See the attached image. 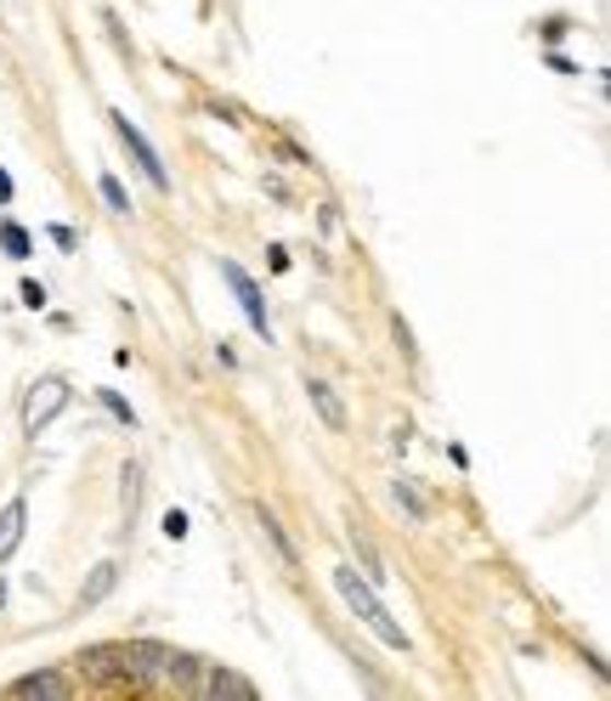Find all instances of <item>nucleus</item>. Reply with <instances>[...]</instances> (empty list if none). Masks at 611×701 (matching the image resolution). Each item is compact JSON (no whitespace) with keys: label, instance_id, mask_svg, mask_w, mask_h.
<instances>
[{"label":"nucleus","instance_id":"obj_1","mask_svg":"<svg viewBox=\"0 0 611 701\" xmlns=\"http://www.w3.org/2000/svg\"><path fill=\"white\" fill-rule=\"evenodd\" d=\"M334 588H339V599H346V606H351V617L362 622V628H373V633H380V640L391 645V651H407V633H402V622L380 606V594H373L357 572H351V565H339V572H334Z\"/></svg>","mask_w":611,"mask_h":701},{"label":"nucleus","instance_id":"obj_2","mask_svg":"<svg viewBox=\"0 0 611 701\" xmlns=\"http://www.w3.org/2000/svg\"><path fill=\"white\" fill-rule=\"evenodd\" d=\"M108 119H114V137L125 142L130 164H136V171L148 176V187H153V192H170V171H164V159H159V148H153V142H148L142 130H136V125H130V114H119V108H114Z\"/></svg>","mask_w":611,"mask_h":701},{"label":"nucleus","instance_id":"obj_3","mask_svg":"<svg viewBox=\"0 0 611 701\" xmlns=\"http://www.w3.org/2000/svg\"><path fill=\"white\" fill-rule=\"evenodd\" d=\"M68 408V385L51 374V379H34L28 385V396H23V430H28V436H41V430L57 419Z\"/></svg>","mask_w":611,"mask_h":701},{"label":"nucleus","instance_id":"obj_4","mask_svg":"<svg viewBox=\"0 0 611 701\" xmlns=\"http://www.w3.org/2000/svg\"><path fill=\"white\" fill-rule=\"evenodd\" d=\"M221 278L232 283V294H238V312L250 317V328L261 334V340H272V317H266V300H261V289H255V278L244 272L238 260H221Z\"/></svg>","mask_w":611,"mask_h":701},{"label":"nucleus","instance_id":"obj_5","mask_svg":"<svg viewBox=\"0 0 611 701\" xmlns=\"http://www.w3.org/2000/svg\"><path fill=\"white\" fill-rule=\"evenodd\" d=\"M119 656H125V674H130V685H148V679H159V674H164V662H170V645H153V640H130Z\"/></svg>","mask_w":611,"mask_h":701},{"label":"nucleus","instance_id":"obj_6","mask_svg":"<svg viewBox=\"0 0 611 701\" xmlns=\"http://www.w3.org/2000/svg\"><path fill=\"white\" fill-rule=\"evenodd\" d=\"M23 521H28V504H23V498H12V504L0 510V560L18 554V544H23Z\"/></svg>","mask_w":611,"mask_h":701},{"label":"nucleus","instance_id":"obj_7","mask_svg":"<svg viewBox=\"0 0 611 701\" xmlns=\"http://www.w3.org/2000/svg\"><path fill=\"white\" fill-rule=\"evenodd\" d=\"M74 685H68L57 667H41V674H23V679H12V696H68Z\"/></svg>","mask_w":611,"mask_h":701},{"label":"nucleus","instance_id":"obj_8","mask_svg":"<svg viewBox=\"0 0 611 701\" xmlns=\"http://www.w3.org/2000/svg\"><path fill=\"white\" fill-rule=\"evenodd\" d=\"M114 583H119V565L114 560H102L96 572H91V583L80 588V611H91V606H102V599L114 594Z\"/></svg>","mask_w":611,"mask_h":701},{"label":"nucleus","instance_id":"obj_9","mask_svg":"<svg viewBox=\"0 0 611 701\" xmlns=\"http://www.w3.org/2000/svg\"><path fill=\"white\" fill-rule=\"evenodd\" d=\"M351 554L362 560V583H368V588H380V583L391 577V572H385V560H380V549H373L357 526H351Z\"/></svg>","mask_w":611,"mask_h":701},{"label":"nucleus","instance_id":"obj_10","mask_svg":"<svg viewBox=\"0 0 611 701\" xmlns=\"http://www.w3.org/2000/svg\"><path fill=\"white\" fill-rule=\"evenodd\" d=\"M306 396H312V408L323 413V424H328V430H346V408H339V396H334L323 379H306Z\"/></svg>","mask_w":611,"mask_h":701},{"label":"nucleus","instance_id":"obj_11","mask_svg":"<svg viewBox=\"0 0 611 701\" xmlns=\"http://www.w3.org/2000/svg\"><path fill=\"white\" fill-rule=\"evenodd\" d=\"M204 690H210V696H255V685L244 679V674H232V667H210V679H204Z\"/></svg>","mask_w":611,"mask_h":701},{"label":"nucleus","instance_id":"obj_12","mask_svg":"<svg viewBox=\"0 0 611 701\" xmlns=\"http://www.w3.org/2000/svg\"><path fill=\"white\" fill-rule=\"evenodd\" d=\"M255 521H261V531H266V538H272V544H278V554H284V565H295L300 554H295V544H289V531L278 526V515H272V510H255Z\"/></svg>","mask_w":611,"mask_h":701},{"label":"nucleus","instance_id":"obj_13","mask_svg":"<svg viewBox=\"0 0 611 701\" xmlns=\"http://www.w3.org/2000/svg\"><path fill=\"white\" fill-rule=\"evenodd\" d=\"M391 492H396V504H402L407 515H414V521H425V515H430V504H425V498H419V487L407 481V476H402V481H396Z\"/></svg>","mask_w":611,"mask_h":701},{"label":"nucleus","instance_id":"obj_14","mask_svg":"<svg viewBox=\"0 0 611 701\" xmlns=\"http://www.w3.org/2000/svg\"><path fill=\"white\" fill-rule=\"evenodd\" d=\"M96 187H102V198H108V210L130 215V192L119 187V176H108V171H102V176H96Z\"/></svg>","mask_w":611,"mask_h":701},{"label":"nucleus","instance_id":"obj_15","mask_svg":"<svg viewBox=\"0 0 611 701\" xmlns=\"http://www.w3.org/2000/svg\"><path fill=\"white\" fill-rule=\"evenodd\" d=\"M0 249H7L12 260H23V255H28V232H23L18 221H7V226H0Z\"/></svg>","mask_w":611,"mask_h":701},{"label":"nucleus","instance_id":"obj_16","mask_svg":"<svg viewBox=\"0 0 611 701\" xmlns=\"http://www.w3.org/2000/svg\"><path fill=\"white\" fill-rule=\"evenodd\" d=\"M136 504H142V464H125V515L136 521Z\"/></svg>","mask_w":611,"mask_h":701},{"label":"nucleus","instance_id":"obj_17","mask_svg":"<svg viewBox=\"0 0 611 701\" xmlns=\"http://www.w3.org/2000/svg\"><path fill=\"white\" fill-rule=\"evenodd\" d=\"M96 396H102V408H108V413H114L119 424H136V413H130V402H125L119 390H96Z\"/></svg>","mask_w":611,"mask_h":701},{"label":"nucleus","instance_id":"obj_18","mask_svg":"<svg viewBox=\"0 0 611 701\" xmlns=\"http://www.w3.org/2000/svg\"><path fill=\"white\" fill-rule=\"evenodd\" d=\"M391 328H396V346H402V357H407V362H414V357H419V346H414V328H407L402 317H396Z\"/></svg>","mask_w":611,"mask_h":701},{"label":"nucleus","instance_id":"obj_19","mask_svg":"<svg viewBox=\"0 0 611 701\" xmlns=\"http://www.w3.org/2000/svg\"><path fill=\"white\" fill-rule=\"evenodd\" d=\"M102 23H108V35H114V46L130 57V40H125V23H119V12H102Z\"/></svg>","mask_w":611,"mask_h":701},{"label":"nucleus","instance_id":"obj_20","mask_svg":"<svg viewBox=\"0 0 611 701\" xmlns=\"http://www.w3.org/2000/svg\"><path fill=\"white\" fill-rule=\"evenodd\" d=\"M164 538H176V544L187 538V515H182V510H170V515H164Z\"/></svg>","mask_w":611,"mask_h":701},{"label":"nucleus","instance_id":"obj_21","mask_svg":"<svg viewBox=\"0 0 611 701\" xmlns=\"http://www.w3.org/2000/svg\"><path fill=\"white\" fill-rule=\"evenodd\" d=\"M23 306L41 312V306H46V289H41V283H23Z\"/></svg>","mask_w":611,"mask_h":701},{"label":"nucleus","instance_id":"obj_22","mask_svg":"<svg viewBox=\"0 0 611 701\" xmlns=\"http://www.w3.org/2000/svg\"><path fill=\"white\" fill-rule=\"evenodd\" d=\"M12 192H18V187H12V176H7V164H0V205H12Z\"/></svg>","mask_w":611,"mask_h":701},{"label":"nucleus","instance_id":"obj_23","mask_svg":"<svg viewBox=\"0 0 611 701\" xmlns=\"http://www.w3.org/2000/svg\"><path fill=\"white\" fill-rule=\"evenodd\" d=\"M0 611H7V572H0Z\"/></svg>","mask_w":611,"mask_h":701}]
</instances>
